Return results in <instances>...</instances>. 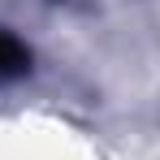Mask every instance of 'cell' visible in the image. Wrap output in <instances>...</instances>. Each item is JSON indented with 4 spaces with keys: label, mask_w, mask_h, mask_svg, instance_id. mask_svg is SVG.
I'll return each instance as SVG.
<instances>
[{
    "label": "cell",
    "mask_w": 160,
    "mask_h": 160,
    "mask_svg": "<svg viewBox=\"0 0 160 160\" xmlns=\"http://www.w3.org/2000/svg\"><path fill=\"white\" fill-rule=\"evenodd\" d=\"M30 69V52L22 39H13L9 30H0V82L4 78H18V74H26Z\"/></svg>",
    "instance_id": "obj_1"
}]
</instances>
